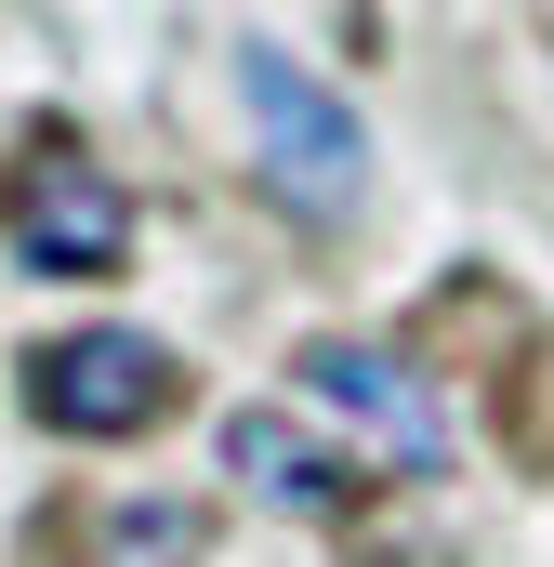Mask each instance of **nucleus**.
Returning <instances> with one entry per match:
<instances>
[{"instance_id":"f257e3e1","label":"nucleus","mask_w":554,"mask_h":567,"mask_svg":"<svg viewBox=\"0 0 554 567\" xmlns=\"http://www.w3.org/2000/svg\"><path fill=\"white\" fill-rule=\"evenodd\" d=\"M238 93H252V133H265V198L304 225H343L357 185H370V133L330 80H304L290 53H238Z\"/></svg>"},{"instance_id":"f03ea898","label":"nucleus","mask_w":554,"mask_h":567,"mask_svg":"<svg viewBox=\"0 0 554 567\" xmlns=\"http://www.w3.org/2000/svg\"><path fill=\"white\" fill-rule=\"evenodd\" d=\"M0 238H13V265H40V278H120V265H133V198H120L106 158L27 145L13 185H0Z\"/></svg>"},{"instance_id":"7ed1b4c3","label":"nucleus","mask_w":554,"mask_h":567,"mask_svg":"<svg viewBox=\"0 0 554 567\" xmlns=\"http://www.w3.org/2000/svg\"><path fill=\"white\" fill-rule=\"evenodd\" d=\"M172 396H185V370H172V343H158V330H66V343H40V357H27V410H40L53 435H80V449L145 435Z\"/></svg>"},{"instance_id":"20e7f679","label":"nucleus","mask_w":554,"mask_h":567,"mask_svg":"<svg viewBox=\"0 0 554 567\" xmlns=\"http://www.w3.org/2000/svg\"><path fill=\"white\" fill-rule=\"evenodd\" d=\"M290 370H304V396L357 435L383 475H449V410L422 396L410 357H383V343H304Z\"/></svg>"},{"instance_id":"39448f33","label":"nucleus","mask_w":554,"mask_h":567,"mask_svg":"<svg viewBox=\"0 0 554 567\" xmlns=\"http://www.w3.org/2000/svg\"><path fill=\"white\" fill-rule=\"evenodd\" d=\"M225 475L265 488L277 515H330V502H357V449L317 435L304 410H238V423H225Z\"/></svg>"},{"instance_id":"423d86ee","label":"nucleus","mask_w":554,"mask_h":567,"mask_svg":"<svg viewBox=\"0 0 554 567\" xmlns=\"http://www.w3.org/2000/svg\"><path fill=\"white\" fill-rule=\"evenodd\" d=\"M198 555V515L185 502H120L106 515V567H185Z\"/></svg>"}]
</instances>
